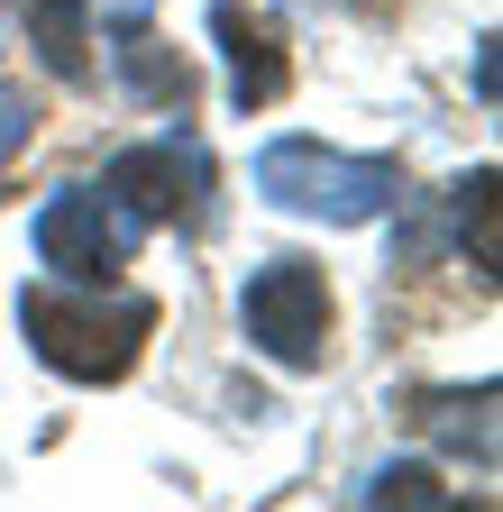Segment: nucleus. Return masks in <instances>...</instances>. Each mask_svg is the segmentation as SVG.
<instances>
[{"label":"nucleus","mask_w":503,"mask_h":512,"mask_svg":"<svg viewBox=\"0 0 503 512\" xmlns=\"http://www.w3.org/2000/svg\"><path fill=\"white\" fill-rule=\"evenodd\" d=\"M101 19H110V28H147L156 0H101Z\"/></svg>","instance_id":"13"},{"label":"nucleus","mask_w":503,"mask_h":512,"mask_svg":"<svg viewBox=\"0 0 503 512\" xmlns=\"http://www.w3.org/2000/svg\"><path fill=\"white\" fill-rule=\"evenodd\" d=\"M211 37H220V55H229V101H238V110L284 101L293 55H284V28L257 10V0H220V10H211Z\"/></svg>","instance_id":"6"},{"label":"nucleus","mask_w":503,"mask_h":512,"mask_svg":"<svg viewBox=\"0 0 503 512\" xmlns=\"http://www.w3.org/2000/svg\"><path fill=\"white\" fill-rule=\"evenodd\" d=\"M19 330H28V348L55 366V375H74V384H119L138 366V348H147V330H156V302L147 293H110V302H92V284H37V293H19Z\"/></svg>","instance_id":"1"},{"label":"nucleus","mask_w":503,"mask_h":512,"mask_svg":"<svg viewBox=\"0 0 503 512\" xmlns=\"http://www.w3.org/2000/svg\"><path fill=\"white\" fill-rule=\"evenodd\" d=\"M28 128H37V110H28V92H19V83H0V165H10V156L28 147Z\"/></svg>","instance_id":"12"},{"label":"nucleus","mask_w":503,"mask_h":512,"mask_svg":"<svg viewBox=\"0 0 503 512\" xmlns=\"http://www.w3.org/2000/svg\"><path fill=\"white\" fill-rule=\"evenodd\" d=\"M138 247V220L110 202V192H55V202L37 211V256L65 284H110L119 266H129Z\"/></svg>","instance_id":"5"},{"label":"nucleus","mask_w":503,"mask_h":512,"mask_svg":"<svg viewBox=\"0 0 503 512\" xmlns=\"http://www.w3.org/2000/svg\"><path fill=\"white\" fill-rule=\"evenodd\" d=\"M238 320H247V339L275 366H293V375H311L330 357V284H321V266H302V256H266V266L247 275V293H238Z\"/></svg>","instance_id":"3"},{"label":"nucleus","mask_w":503,"mask_h":512,"mask_svg":"<svg viewBox=\"0 0 503 512\" xmlns=\"http://www.w3.org/2000/svg\"><path fill=\"white\" fill-rule=\"evenodd\" d=\"M101 192H110V202L129 211L138 229H156V220L202 229V220H211V156H202V138H193V128H174V138H156V147L110 156Z\"/></svg>","instance_id":"4"},{"label":"nucleus","mask_w":503,"mask_h":512,"mask_svg":"<svg viewBox=\"0 0 503 512\" xmlns=\"http://www.w3.org/2000/svg\"><path fill=\"white\" fill-rule=\"evenodd\" d=\"M458 238H467V256H476V275H494V165H476L467 183H458Z\"/></svg>","instance_id":"10"},{"label":"nucleus","mask_w":503,"mask_h":512,"mask_svg":"<svg viewBox=\"0 0 503 512\" xmlns=\"http://www.w3.org/2000/svg\"><path fill=\"white\" fill-rule=\"evenodd\" d=\"M119 74H129L138 101H156V110H174V119L193 110V92H202V83H193V64H183L174 46H156L147 28H119Z\"/></svg>","instance_id":"8"},{"label":"nucleus","mask_w":503,"mask_h":512,"mask_svg":"<svg viewBox=\"0 0 503 512\" xmlns=\"http://www.w3.org/2000/svg\"><path fill=\"white\" fill-rule=\"evenodd\" d=\"M357 503H449V494H439L430 467H375V476L357 485Z\"/></svg>","instance_id":"11"},{"label":"nucleus","mask_w":503,"mask_h":512,"mask_svg":"<svg viewBox=\"0 0 503 512\" xmlns=\"http://www.w3.org/2000/svg\"><path fill=\"white\" fill-rule=\"evenodd\" d=\"M10 10L28 28V46L46 55V74H65V83L92 74V19H83V0H10Z\"/></svg>","instance_id":"7"},{"label":"nucleus","mask_w":503,"mask_h":512,"mask_svg":"<svg viewBox=\"0 0 503 512\" xmlns=\"http://www.w3.org/2000/svg\"><path fill=\"white\" fill-rule=\"evenodd\" d=\"M257 192H266L275 211L357 229V220H375V211L403 202V174H394V156H339V147H311V138H275L257 156Z\"/></svg>","instance_id":"2"},{"label":"nucleus","mask_w":503,"mask_h":512,"mask_svg":"<svg viewBox=\"0 0 503 512\" xmlns=\"http://www.w3.org/2000/svg\"><path fill=\"white\" fill-rule=\"evenodd\" d=\"M412 421L449 448H476V467H494V384H476V394H421Z\"/></svg>","instance_id":"9"}]
</instances>
